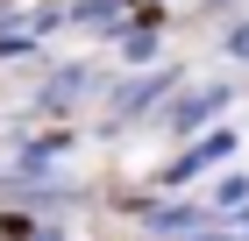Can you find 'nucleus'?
<instances>
[{
	"mask_svg": "<svg viewBox=\"0 0 249 241\" xmlns=\"http://www.w3.org/2000/svg\"><path fill=\"white\" fill-rule=\"evenodd\" d=\"M221 99H228V85H207V93H192V99H178V107H171V121H178V128H199V121H207V113H221Z\"/></svg>",
	"mask_w": 249,
	"mask_h": 241,
	"instance_id": "obj_3",
	"label": "nucleus"
},
{
	"mask_svg": "<svg viewBox=\"0 0 249 241\" xmlns=\"http://www.w3.org/2000/svg\"><path fill=\"white\" fill-rule=\"evenodd\" d=\"M228 149H235V128H207V142H192L185 156H178V170H171V177H192V170H207V163H221Z\"/></svg>",
	"mask_w": 249,
	"mask_h": 241,
	"instance_id": "obj_1",
	"label": "nucleus"
},
{
	"mask_svg": "<svg viewBox=\"0 0 249 241\" xmlns=\"http://www.w3.org/2000/svg\"><path fill=\"white\" fill-rule=\"evenodd\" d=\"M228 57H242V64H249V21H235V29H228Z\"/></svg>",
	"mask_w": 249,
	"mask_h": 241,
	"instance_id": "obj_5",
	"label": "nucleus"
},
{
	"mask_svg": "<svg viewBox=\"0 0 249 241\" xmlns=\"http://www.w3.org/2000/svg\"><path fill=\"white\" fill-rule=\"evenodd\" d=\"M192 241H207V234H192Z\"/></svg>",
	"mask_w": 249,
	"mask_h": 241,
	"instance_id": "obj_6",
	"label": "nucleus"
},
{
	"mask_svg": "<svg viewBox=\"0 0 249 241\" xmlns=\"http://www.w3.org/2000/svg\"><path fill=\"white\" fill-rule=\"evenodd\" d=\"M93 93V71L86 64H71V71H57V85H50V107H71V99Z\"/></svg>",
	"mask_w": 249,
	"mask_h": 241,
	"instance_id": "obj_4",
	"label": "nucleus"
},
{
	"mask_svg": "<svg viewBox=\"0 0 249 241\" xmlns=\"http://www.w3.org/2000/svg\"><path fill=\"white\" fill-rule=\"evenodd\" d=\"M164 93H171V71H150V78H135V85H121L114 107H121V113H142L150 99H164Z\"/></svg>",
	"mask_w": 249,
	"mask_h": 241,
	"instance_id": "obj_2",
	"label": "nucleus"
}]
</instances>
